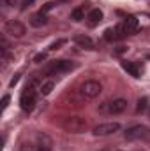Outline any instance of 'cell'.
Wrapping results in <instances>:
<instances>
[{"label":"cell","instance_id":"cell-1","mask_svg":"<svg viewBox=\"0 0 150 151\" xmlns=\"http://www.w3.org/2000/svg\"><path fill=\"white\" fill-rule=\"evenodd\" d=\"M51 139L48 134L44 132H36L25 137V141H21L20 151H51Z\"/></svg>","mask_w":150,"mask_h":151},{"label":"cell","instance_id":"cell-2","mask_svg":"<svg viewBox=\"0 0 150 151\" xmlns=\"http://www.w3.org/2000/svg\"><path fill=\"white\" fill-rule=\"evenodd\" d=\"M62 128L69 134H83L87 130V121L81 116H67L62 119Z\"/></svg>","mask_w":150,"mask_h":151},{"label":"cell","instance_id":"cell-3","mask_svg":"<svg viewBox=\"0 0 150 151\" xmlns=\"http://www.w3.org/2000/svg\"><path fill=\"white\" fill-rule=\"evenodd\" d=\"M76 65L69 60H57V62H51L50 65L44 67L42 74L44 76H58V74H64V72H69L73 70Z\"/></svg>","mask_w":150,"mask_h":151},{"label":"cell","instance_id":"cell-4","mask_svg":"<svg viewBox=\"0 0 150 151\" xmlns=\"http://www.w3.org/2000/svg\"><path fill=\"white\" fill-rule=\"evenodd\" d=\"M101 91H103V86H101V83L95 81V79H88V81H85V83L79 86V93H81V97L87 99V100L95 99Z\"/></svg>","mask_w":150,"mask_h":151},{"label":"cell","instance_id":"cell-5","mask_svg":"<svg viewBox=\"0 0 150 151\" xmlns=\"http://www.w3.org/2000/svg\"><path fill=\"white\" fill-rule=\"evenodd\" d=\"M124 135L129 141H150V128L145 125H134L127 128Z\"/></svg>","mask_w":150,"mask_h":151},{"label":"cell","instance_id":"cell-6","mask_svg":"<svg viewBox=\"0 0 150 151\" xmlns=\"http://www.w3.org/2000/svg\"><path fill=\"white\" fill-rule=\"evenodd\" d=\"M127 109V100L125 99H115V100H108V102H103L99 106V111L106 114H120Z\"/></svg>","mask_w":150,"mask_h":151},{"label":"cell","instance_id":"cell-7","mask_svg":"<svg viewBox=\"0 0 150 151\" xmlns=\"http://www.w3.org/2000/svg\"><path fill=\"white\" fill-rule=\"evenodd\" d=\"M20 106L25 113H30L34 107H36V90H34V83L28 84L25 88V91L21 93V99H20Z\"/></svg>","mask_w":150,"mask_h":151},{"label":"cell","instance_id":"cell-8","mask_svg":"<svg viewBox=\"0 0 150 151\" xmlns=\"http://www.w3.org/2000/svg\"><path fill=\"white\" fill-rule=\"evenodd\" d=\"M118 130H120V123L110 121V123H101V125H97V127L92 130V134L97 135V137H106V135H111V134L118 132Z\"/></svg>","mask_w":150,"mask_h":151},{"label":"cell","instance_id":"cell-9","mask_svg":"<svg viewBox=\"0 0 150 151\" xmlns=\"http://www.w3.org/2000/svg\"><path fill=\"white\" fill-rule=\"evenodd\" d=\"M25 32H27L25 25L20 23V21H16V19H11V21L5 23V34H9L12 37H23Z\"/></svg>","mask_w":150,"mask_h":151},{"label":"cell","instance_id":"cell-10","mask_svg":"<svg viewBox=\"0 0 150 151\" xmlns=\"http://www.w3.org/2000/svg\"><path fill=\"white\" fill-rule=\"evenodd\" d=\"M125 37V32H124V28H122V25H117V27H113V28H108L106 32H104V39L108 40V42H113V40H120V39Z\"/></svg>","mask_w":150,"mask_h":151},{"label":"cell","instance_id":"cell-11","mask_svg":"<svg viewBox=\"0 0 150 151\" xmlns=\"http://www.w3.org/2000/svg\"><path fill=\"white\" fill-rule=\"evenodd\" d=\"M122 28H124L125 35L136 34V30H138V18H136V16H127V18L124 19V23H122Z\"/></svg>","mask_w":150,"mask_h":151},{"label":"cell","instance_id":"cell-12","mask_svg":"<svg viewBox=\"0 0 150 151\" xmlns=\"http://www.w3.org/2000/svg\"><path fill=\"white\" fill-rule=\"evenodd\" d=\"M103 21V11L101 9H92L87 16V23L88 27H97L99 23Z\"/></svg>","mask_w":150,"mask_h":151},{"label":"cell","instance_id":"cell-13","mask_svg":"<svg viewBox=\"0 0 150 151\" xmlns=\"http://www.w3.org/2000/svg\"><path fill=\"white\" fill-rule=\"evenodd\" d=\"M122 69L127 74H131L133 77H140L141 76V70H140L138 63H134V62H122Z\"/></svg>","mask_w":150,"mask_h":151},{"label":"cell","instance_id":"cell-14","mask_svg":"<svg viewBox=\"0 0 150 151\" xmlns=\"http://www.w3.org/2000/svg\"><path fill=\"white\" fill-rule=\"evenodd\" d=\"M74 42L79 47H83V49H94V40L88 37V35H76Z\"/></svg>","mask_w":150,"mask_h":151},{"label":"cell","instance_id":"cell-15","mask_svg":"<svg viewBox=\"0 0 150 151\" xmlns=\"http://www.w3.org/2000/svg\"><path fill=\"white\" fill-rule=\"evenodd\" d=\"M46 23H48V16H46L44 12H37V14H34V16L30 18V25H32V27H36V28L44 27Z\"/></svg>","mask_w":150,"mask_h":151},{"label":"cell","instance_id":"cell-16","mask_svg":"<svg viewBox=\"0 0 150 151\" xmlns=\"http://www.w3.org/2000/svg\"><path fill=\"white\" fill-rule=\"evenodd\" d=\"M53 88H55V83H53L51 79H48V81H44V83L39 86V93H41V95H50Z\"/></svg>","mask_w":150,"mask_h":151},{"label":"cell","instance_id":"cell-17","mask_svg":"<svg viewBox=\"0 0 150 151\" xmlns=\"http://www.w3.org/2000/svg\"><path fill=\"white\" fill-rule=\"evenodd\" d=\"M149 100H147V97H141L140 100H138V106H136V113L140 114V113H145L147 109H149Z\"/></svg>","mask_w":150,"mask_h":151},{"label":"cell","instance_id":"cell-18","mask_svg":"<svg viewBox=\"0 0 150 151\" xmlns=\"http://www.w3.org/2000/svg\"><path fill=\"white\" fill-rule=\"evenodd\" d=\"M71 19H74V21H81V19H85V14H83V9H81V7H76L74 11L71 12Z\"/></svg>","mask_w":150,"mask_h":151},{"label":"cell","instance_id":"cell-19","mask_svg":"<svg viewBox=\"0 0 150 151\" xmlns=\"http://www.w3.org/2000/svg\"><path fill=\"white\" fill-rule=\"evenodd\" d=\"M66 42H67L66 39H58V40H55V42L50 46V49H51V51H53V49H58V47H60V46H64Z\"/></svg>","mask_w":150,"mask_h":151},{"label":"cell","instance_id":"cell-20","mask_svg":"<svg viewBox=\"0 0 150 151\" xmlns=\"http://www.w3.org/2000/svg\"><path fill=\"white\" fill-rule=\"evenodd\" d=\"M44 60H46V53H39V55H36V58H34L36 63H41V62H44Z\"/></svg>","mask_w":150,"mask_h":151},{"label":"cell","instance_id":"cell-21","mask_svg":"<svg viewBox=\"0 0 150 151\" xmlns=\"http://www.w3.org/2000/svg\"><path fill=\"white\" fill-rule=\"evenodd\" d=\"M53 7H55V4H44V5H42V9H41V12H44V14H46V12H48V11H51Z\"/></svg>","mask_w":150,"mask_h":151},{"label":"cell","instance_id":"cell-22","mask_svg":"<svg viewBox=\"0 0 150 151\" xmlns=\"http://www.w3.org/2000/svg\"><path fill=\"white\" fill-rule=\"evenodd\" d=\"M7 104H9V95H4V97H2V109H5Z\"/></svg>","mask_w":150,"mask_h":151},{"label":"cell","instance_id":"cell-23","mask_svg":"<svg viewBox=\"0 0 150 151\" xmlns=\"http://www.w3.org/2000/svg\"><path fill=\"white\" fill-rule=\"evenodd\" d=\"M34 2H36V0H25V2H23V7H21V9H27V7H30V5H32Z\"/></svg>","mask_w":150,"mask_h":151},{"label":"cell","instance_id":"cell-24","mask_svg":"<svg viewBox=\"0 0 150 151\" xmlns=\"http://www.w3.org/2000/svg\"><path fill=\"white\" fill-rule=\"evenodd\" d=\"M18 81H20V76H14V77H12V81H11V86H14Z\"/></svg>","mask_w":150,"mask_h":151},{"label":"cell","instance_id":"cell-25","mask_svg":"<svg viewBox=\"0 0 150 151\" xmlns=\"http://www.w3.org/2000/svg\"><path fill=\"white\" fill-rule=\"evenodd\" d=\"M2 2H4L5 5H14V4H16V0H2Z\"/></svg>","mask_w":150,"mask_h":151},{"label":"cell","instance_id":"cell-26","mask_svg":"<svg viewBox=\"0 0 150 151\" xmlns=\"http://www.w3.org/2000/svg\"><path fill=\"white\" fill-rule=\"evenodd\" d=\"M149 118H150V107H149Z\"/></svg>","mask_w":150,"mask_h":151},{"label":"cell","instance_id":"cell-27","mask_svg":"<svg viewBox=\"0 0 150 151\" xmlns=\"http://www.w3.org/2000/svg\"><path fill=\"white\" fill-rule=\"evenodd\" d=\"M101 151H108V150H101Z\"/></svg>","mask_w":150,"mask_h":151}]
</instances>
